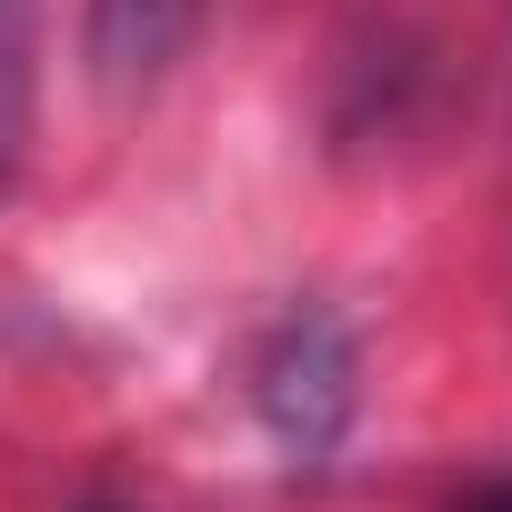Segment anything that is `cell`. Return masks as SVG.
<instances>
[{"instance_id": "3", "label": "cell", "mask_w": 512, "mask_h": 512, "mask_svg": "<svg viewBox=\"0 0 512 512\" xmlns=\"http://www.w3.org/2000/svg\"><path fill=\"white\" fill-rule=\"evenodd\" d=\"M472 512H512V482H492V492H472Z\"/></svg>"}, {"instance_id": "2", "label": "cell", "mask_w": 512, "mask_h": 512, "mask_svg": "<svg viewBox=\"0 0 512 512\" xmlns=\"http://www.w3.org/2000/svg\"><path fill=\"white\" fill-rule=\"evenodd\" d=\"M191 31H201V0H81V51H91L101 91L161 81Z\"/></svg>"}, {"instance_id": "4", "label": "cell", "mask_w": 512, "mask_h": 512, "mask_svg": "<svg viewBox=\"0 0 512 512\" xmlns=\"http://www.w3.org/2000/svg\"><path fill=\"white\" fill-rule=\"evenodd\" d=\"M0 11H21V0H0Z\"/></svg>"}, {"instance_id": "1", "label": "cell", "mask_w": 512, "mask_h": 512, "mask_svg": "<svg viewBox=\"0 0 512 512\" xmlns=\"http://www.w3.org/2000/svg\"><path fill=\"white\" fill-rule=\"evenodd\" d=\"M251 412H262V432L292 452V462H322L352 412H362V352L342 332V312L302 302L272 322V342L251 352Z\"/></svg>"}]
</instances>
